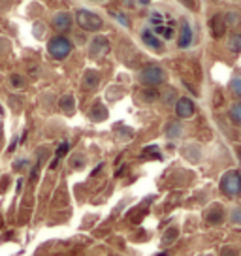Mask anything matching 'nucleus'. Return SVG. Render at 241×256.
Returning <instances> with one entry per match:
<instances>
[{"label": "nucleus", "mask_w": 241, "mask_h": 256, "mask_svg": "<svg viewBox=\"0 0 241 256\" xmlns=\"http://www.w3.org/2000/svg\"><path fill=\"white\" fill-rule=\"evenodd\" d=\"M66 151H68V144H62L60 147H58V151H56V156H62Z\"/></svg>", "instance_id": "obj_23"}, {"label": "nucleus", "mask_w": 241, "mask_h": 256, "mask_svg": "<svg viewBox=\"0 0 241 256\" xmlns=\"http://www.w3.org/2000/svg\"><path fill=\"white\" fill-rule=\"evenodd\" d=\"M222 256H238V250H236V248L226 247V248H222Z\"/></svg>", "instance_id": "obj_22"}, {"label": "nucleus", "mask_w": 241, "mask_h": 256, "mask_svg": "<svg viewBox=\"0 0 241 256\" xmlns=\"http://www.w3.org/2000/svg\"><path fill=\"white\" fill-rule=\"evenodd\" d=\"M164 78H166V74H164V70H162L160 66H147V68H144L142 72L138 74V80H140V83L149 85V87L162 83V81H164Z\"/></svg>", "instance_id": "obj_4"}, {"label": "nucleus", "mask_w": 241, "mask_h": 256, "mask_svg": "<svg viewBox=\"0 0 241 256\" xmlns=\"http://www.w3.org/2000/svg\"><path fill=\"white\" fill-rule=\"evenodd\" d=\"M192 44V28L186 19H181V34H179V40H177V46L181 49H186Z\"/></svg>", "instance_id": "obj_7"}, {"label": "nucleus", "mask_w": 241, "mask_h": 256, "mask_svg": "<svg viewBox=\"0 0 241 256\" xmlns=\"http://www.w3.org/2000/svg\"><path fill=\"white\" fill-rule=\"evenodd\" d=\"M196 112V108H194V102L190 98H179L176 102V113L177 117H181V119H190Z\"/></svg>", "instance_id": "obj_6"}, {"label": "nucleus", "mask_w": 241, "mask_h": 256, "mask_svg": "<svg viewBox=\"0 0 241 256\" xmlns=\"http://www.w3.org/2000/svg\"><path fill=\"white\" fill-rule=\"evenodd\" d=\"M70 24H72V17H70V14H66V12H60V14H56L53 17V26H55L56 30H68Z\"/></svg>", "instance_id": "obj_9"}, {"label": "nucleus", "mask_w": 241, "mask_h": 256, "mask_svg": "<svg viewBox=\"0 0 241 256\" xmlns=\"http://www.w3.org/2000/svg\"><path fill=\"white\" fill-rule=\"evenodd\" d=\"M176 236H177V230H170L168 234H164V241H166V243H172V241L176 240Z\"/></svg>", "instance_id": "obj_21"}, {"label": "nucleus", "mask_w": 241, "mask_h": 256, "mask_svg": "<svg viewBox=\"0 0 241 256\" xmlns=\"http://www.w3.org/2000/svg\"><path fill=\"white\" fill-rule=\"evenodd\" d=\"M224 23H226V26H228V24L238 23V14H236V12H228V14L224 16Z\"/></svg>", "instance_id": "obj_19"}, {"label": "nucleus", "mask_w": 241, "mask_h": 256, "mask_svg": "<svg viewBox=\"0 0 241 256\" xmlns=\"http://www.w3.org/2000/svg\"><path fill=\"white\" fill-rule=\"evenodd\" d=\"M60 106L64 108L66 112H72V108H74V98H72V96H64V98H62V102H60Z\"/></svg>", "instance_id": "obj_18"}, {"label": "nucleus", "mask_w": 241, "mask_h": 256, "mask_svg": "<svg viewBox=\"0 0 241 256\" xmlns=\"http://www.w3.org/2000/svg\"><path fill=\"white\" fill-rule=\"evenodd\" d=\"M85 83H87V85H90V87H94V85L98 83V74L96 72H88Z\"/></svg>", "instance_id": "obj_20"}, {"label": "nucleus", "mask_w": 241, "mask_h": 256, "mask_svg": "<svg viewBox=\"0 0 241 256\" xmlns=\"http://www.w3.org/2000/svg\"><path fill=\"white\" fill-rule=\"evenodd\" d=\"M222 218H224V213H222L220 206H213L211 211L208 213V220L211 224H220L222 222Z\"/></svg>", "instance_id": "obj_12"}, {"label": "nucleus", "mask_w": 241, "mask_h": 256, "mask_svg": "<svg viewBox=\"0 0 241 256\" xmlns=\"http://www.w3.org/2000/svg\"><path fill=\"white\" fill-rule=\"evenodd\" d=\"M149 23L153 24V32H156L160 38H164V40L174 38V32H176L174 26H176V24H174V19L170 16H162L160 12H153Z\"/></svg>", "instance_id": "obj_1"}, {"label": "nucleus", "mask_w": 241, "mask_h": 256, "mask_svg": "<svg viewBox=\"0 0 241 256\" xmlns=\"http://www.w3.org/2000/svg\"><path fill=\"white\" fill-rule=\"evenodd\" d=\"M220 190L222 194L236 198L241 194V174L238 170H230L220 177Z\"/></svg>", "instance_id": "obj_2"}, {"label": "nucleus", "mask_w": 241, "mask_h": 256, "mask_svg": "<svg viewBox=\"0 0 241 256\" xmlns=\"http://www.w3.org/2000/svg\"><path fill=\"white\" fill-rule=\"evenodd\" d=\"M117 21H119V23H122V24H124V26H130L128 21L124 19V16H122V14H117Z\"/></svg>", "instance_id": "obj_24"}, {"label": "nucleus", "mask_w": 241, "mask_h": 256, "mask_svg": "<svg viewBox=\"0 0 241 256\" xmlns=\"http://www.w3.org/2000/svg\"><path fill=\"white\" fill-rule=\"evenodd\" d=\"M49 55L53 56V58H66V56L70 55V51H72V44L66 40L64 36H56L53 40L49 42Z\"/></svg>", "instance_id": "obj_5"}, {"label": "nucleus", "mask_w": 241, "mask_h": 256, "mask_svg": "<svg viewBox=\"0 0 241 256\" xmlns=\"http://www.w3.org/2000/svg\"><path fill=\"white\" fill-rule=\"evenodd\" d=\"M142 40H144L145 46H149V48L156 49V51H160V49H162V42L158 40V38L154 36V32H151L149 28L142 32Z\"/></svg>", "instance_id": "obj_11"}, {"label": "nucleus", "mask_w": 241, "mask_h": 256, "mask_svg": "<svg viewBox=\"0 0 241 256\" xmlns=\"http://www.w3.org/2000/svg\"><path fill=\"white\" fill-rule=\"evenodd\" d=\"M228 49L232 53H241V34H232L228 38Z\"/></svg>", "instance_id": "obj_13"}, {"label": "nucleus", "mask_w": 241, "mask_h": 256, "mask_svg": "<svg viewBox=\"0 0 241 256\" xmlns=\"http://www.w3.org/2000/svg\"><path fill=\"white\" fill-rule=\"evenodd\" d=\"M230 90H232L234 96L241 98V76H236V78L230 81Z\"/></svg>", "instance_id": "obj_15"}, {"label": "nucleus", "mask_w": 241, "mask_h": 256, "mask_svg": "<svg viewBox=\"0 0 241 256\" xmlns=\"http://www.w3.org/2000/svg\"><path fill=\"white\" fill-rule=\"evenodd\" d=\"M209 26H211V32H213V36L218 38V36H222L226 32V23H224V17L222 16H215L211 21H209Z\"/></svg>", "instance_id": "obj_10"}, {"label": "nucleus", "mask_w": 241, "mask_h": 256, "mask_svg": "<svg viewBox=\"0 0 241 256\" xmlns=\"http://www.w3.org/2000/svg\"><path fill=\"white\" fill-rule=\"evenodd\" d=\"M230 119H232L238 126H241V102H238V104H234L232 108H230Z\"/></svg>", "instance_id": "obj_14"}, {"label": "nucleus", "mask_w": 241, "mask_h": 256, "mask_svg": "<svg viewBox=\"0 0 241 256\" xmlns=\"http://www.w3.org/2000/svg\"><path fill=\"white\" fill-rule=\"evenodd\" d=\"M110 51V42L106 40L104 36H98L94 40L90 42V56H102Z\"/></svg>", "instance_id": "obj_8"}, {"label": "nucleus", "mask_w": 241, "mask_h": 256, "mask_svg": "<svg viewBox=\"0 0 241 256\" xmlns=\"http://www.w3.org/2000/svg\"><path fill=\"white\" fill-rule=\"evenodd\" d=\"M238 156H240V162H241V147L238 149Z\"/></svg>", "instance_id": "obj_25"}, {"label": "nucleus", "mask_w": 241, "mask_h": 256, "mask_svg": "<svg viewBox=\"0 0 241 256\" xmlns=\"http://www.w3.org/2000/svg\"><path fill=\"white\" fill-rule=\"evenodd\" d=\"M230 220H232L234 224H241V206H236V208L232 209Z\"/></svg>", "instance_id": "obj_17"}, {"label": "nucleus", "mask_w": 241, "mask_h": 256, "mask_svg": "<svg viewBox=\"0 0 241 256\" xmlns=\"http://www.w3.org/2000/svg\"><path fill=\"white\" fill-rule=\"evenodd\" d=\"M78 24H80L83 30H88V32H94V30H100L102 28V19L96 16V14H92V12H88V10H80L78 12Z\"/></svg>", "instance_id": "obj_3"}, {"label": "nucleus", "mask_w": 241, "mask_h": 256, "mask_svg": "<svg viewBox=\"0 0 241 256\" xmlns=\"http://www.w3.org/2000/svg\"><path fill=\"white\" fill-rule=\"evenodd\" d=\"M179 134H181V126H179L177 122H170L168 128H166V136L174 140V138H177Z\"/></svg>", "instance_id": "obj_16"}]
</instances>
